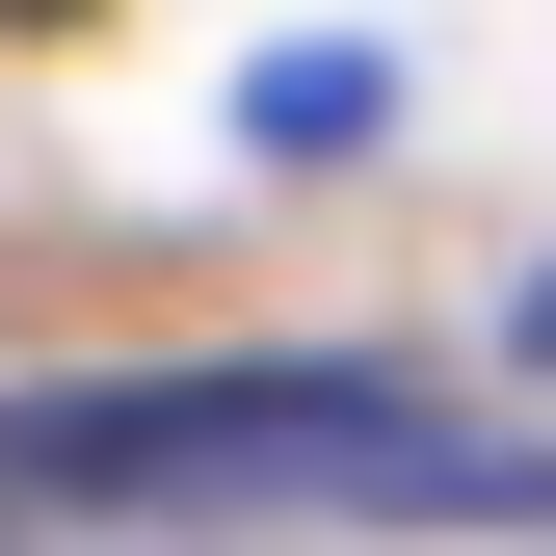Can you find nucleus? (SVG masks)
<instances>
[{
	"label": "nucleus",
	"instance_id": "nucleus-1",
	"mask_svg": "<svg viewBox=\"0 0 556 556\" xmlns=\"http://www.w3.org/2000/svg\"><path fill=\"white\" fill-rule=\"evenodd\" d=\"M0 477H27V504H239V477H292V504H451V530L556 504V451H477V425H425L397 371H160V397H27V425H0Z\"/></svg>",
	"mask_w": 556,
	"mask_h": 556
}]
</instances>
